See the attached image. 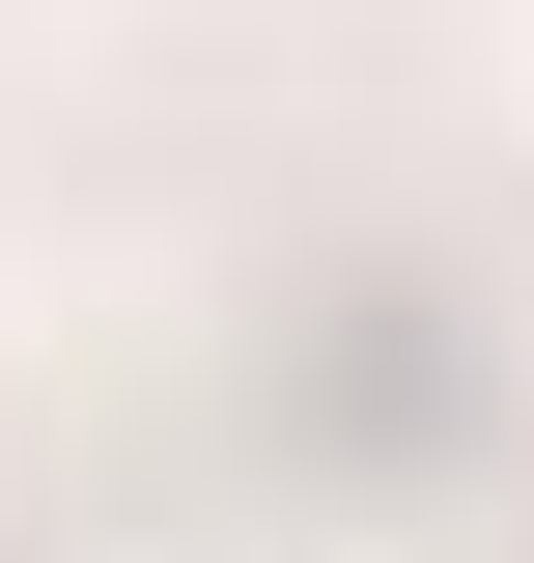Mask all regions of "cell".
<instances>
[{
	"instance_id": "1",
	"label": "cell",
	"mask_w": 534,
	"mask_h": 563,
	"mask_svg": "<svg viewBox=\"0 0 534 563\" xmlns=\"http://www.w3.org/2000/svg\"><path fill=\"white\" fill-rule=\"evenodd\" d=\"M507 57H534V29H507Z\"/></svg>"
}]
</instances>
